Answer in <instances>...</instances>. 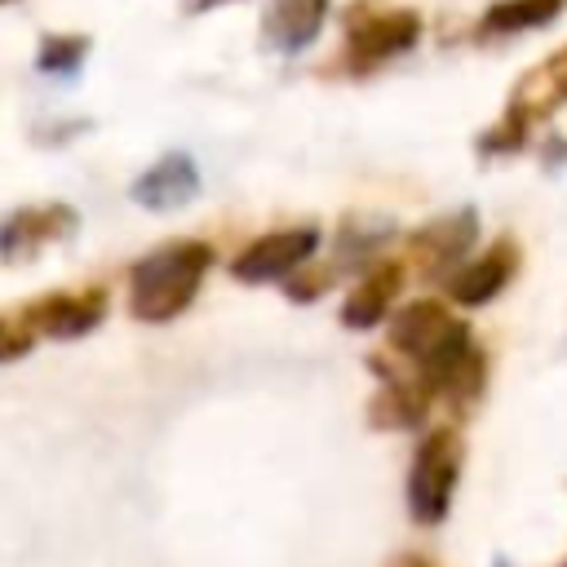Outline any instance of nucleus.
<instances>
[{
	"instance_id": "nucleus-1",
	"label": "nucleus",
	"mask_w": 567,
	"mask_h": 567,
	"mask_svg": "<svg viewBox=\"0 0 567 567\" xmlns=\"http://www.w3.org/2000/svg\"><path fill=\"white\" fill-rule=\"evenodd\" d=\"M213 270V244L204 239H168L128 270V315L137 323H173L199 292Z\"/></svg>"
},
{
	"instance_id": "nucleus-2",
	"label": "nucleus",
	"mask_w": 567,
	"mask_h": 567,
	"mask_svg": "<svg viewBox=\"0 0 567 567\" xmlns=\"http://www.w3.org/2000/svg\"><path fill=\"white\" fill-rule=\"evenodd\" d=\"M385 337H390V350H394L408 368H416V372L430 381V390H434V381L474 346L470 323L456 319L443 301H430V297H416V301L399 306V310L390 315Z\"/></svg>"
},
{
	"instance_id": "nucleus-3",
	"label": "nucleus",
	"mask_w": 567,
	"mask_h": 567,
	"mask_svg": "<svg viewBox=\"0 0 567 567\" xmlns=\"http://www.w3.org/2000/svg\"><path fill=\"white\" fill-rule=\"evenodd\" d=\"M567 102V44L554 49L545 62H536L532 71L518 75V84L509 89V102H505V115L478 133V155L492 159V155H514L527 146L532 137V124H540L545 115H554L558 106Z\"/></svg>"
},
{
	"instance_id": "nucleus-4",
	"label": "nucleus",
	"mask_w": 567,
	"mask_h": 567,
	"mask_svg": "<svg viewBox=\"0 0 567 567\" xmlns=\"http://www.w3.org/2000/svg\"><path fill=\"white\" fill-rule=\"evenodd\" d=\"M461 461H465V443L452 425H434L421 434L408 465V518L416 527H439L452 514Z\"/></svg>"
},
{
	"instance_id": "nucleus-5",
	"label": "nucleus",
	"mask_w": 567,
	"mask_h": 567,
	"mask_svg": "<svg viewBox=\"0 0 567 567\" xmlns=\"http://www.w3.org/2000/svg\"><path fill=\"white\" fill-rule=\"evenodd\" d=\"M421 40V13L416 9H372L359 4L346 13V66L372 71L381 62L403 58Z\"/></svg>"
},
{
	"instance_id": "nucleus-6",
	"label": "nucleus",
	"mask_w": 567,
	"mask_h": 567,
	"mask_svg": "<svg viewBox=\"0 0 567 567\" xmlns=\"http://www.w3.org/2000/svg\"><path fill=\"white\" fill-rule=\"evenodd\" d=\"M106 288L89 284V288H53V292H40V297H27L18 301V319L31 328V337H44V341H75V337H89L102 319H106Z\"/></svg>"
},
{
	"instance_id": "nucleus-7",
	"label": "nucleus",
	"mask_w": 567,
	"mask_h": 567,
	"mask_svg": "<svg viewBox=\"0 0 567 567\" xmlns=\"http://www.w3.org/2000/svg\"><path fill=\"white\" fill-rule=\"evenodd\" d=\"M474 239H478V213L474 208H452V213H439L425 226H416L403 239V252H408V266L416 275H425V279H452L465 266Z\"/></svg>"
},
{
	"instance_id": "nucleus-8",
	"label": "nucleus",
	"mask_w": 567,
	"mask_h": 567,
	"mask_svg": "<svg viewBox=\"0 0 567 567\" xmlns=\"http://www.w3.org/2000/svg\"><path fill=\"white\" fill-rule=\"evenodd\" d=\"M368 368L377 372V394L368 403L372 430H421L425 425V412L434 403L430 381L416 368H408L403 359L399 363H385L381 354H372Z\"/></svg>"
},
{
	"instance_id": "nucleus-9",
	"label": "nucleus",
	"mask_w": 567,
	"mask_h": 567,
	"mask_svg": "<svg viewBox=\"0 0 567 567\" xmlns=\"http://www.w3.org/2000/svg\"><path fill=\"white\" fill-rule=\"evenodd\" d=\"M319 252V226H284V230H266L252 244H244L230 261V275L239 284H275V279H292L310 257Z\"/></svg>"
},
{
	"instance_id": "nucleus-10",
	"label": "nucleus",
	"mask_w": 567,
	"mask_h": 567,
	"mask_svg": "<svg viewBox=\"0 0 567 567\" xmlns=\"http://www.w3.org/2000/svg\"><path fill=\"white\" fill-rule=\"evenodd\" d=\"M80 230V213L71 204H22L4 217L0 226V261L18 266V261H31L40 257L49 244H62Z\"/></svg>"
},
{
	"instance_id": "nucleus-11",
	"label": "nucleus",
	"mask_w": 567,
	"mask_h": 567,
	"mask_svg": "<svg viewBox=\"0 0 567 567\" xmlns=\"http://www.w3.org/2000/svg\"><path fill=\"white\" fill-rule=\"evenodd\" d=\"M199 186H204V177H199L195 155L190 151H168L133 177L128 199L142 204L146 213H173V208H186L199 195Z\"/></svg>"
},
{
	"instance_id": "nucleus-12",
	"label": "nucleus",
	"mask_w": 567,
	"mask_h": 567,
	"mask_svg": "<svg viewBox=\"0 0 567 567\" xmlns=\"http://www.w3.org/2000/svg\"><path fill=\"white\" fill-rule=\"evenodd\" d=\"M518 266H523L518 244H514L509 235H501L487 252H478L474 261H465V266L447 279V297H452L456 306H465V310H478V306L496 301V297L514 284Z\"/></svg>"
},
{
	"instance_id": "nucleus-13",
	"label": "nucleus",
	"mask_w": 567,
	"mask_h": 567,
	"mask_svg": "<svg viewBox=\"0 0 567 567\" xmlns=\"http://www.w3.org/2000/svg\"><path fill=\"white\" fill-rule=\"evenodd\" d=\"M328 9H332V0H270L266 13H261L266 49H275L284 58L306 53L319 40V31H323Z\"/></svg>"
},
{
	"instance_id": "nucleus-14",
	"label": "nucleus",
	"mask_w": 567,
	"mask_h": 567,
	"mask_svg": "<svg viewBox=\"0 0 567 567\" xmlns=\"http://www.w3.org/2000/svg\"><path fill=\"white\" fill-rule=\"evenodd\" d=\"M403 275H408V261H377L372 270H363L359 284L341 301V328H350V332L377 328L390 315V301L399 297Z\"/></svg>"
},
{
	"instance_id": "nucleus-15",
	"label": "nucleus",
	"mask_w": 567,
	"mask_h": 567,
	"mask_svg": "<svg viewBox=\"0 0 567 567\" xmlns=\"http://www.w3.org/2000/svg\"><path fill=\"white\" fill-rule=\"evenodd\" d=\"M567 0H496L483 9L474 35L478 40H505V35H523V31H540L563 13Z\"/></svg>"
},
{
	"instance_id": "nucleus-16",
	"label": "nucleus",
	"mask_w": 567,
	"mask_h": 567,
	"mask_svg": "<svg viewBox=\"0 0 567 567\" xmlns=\"http://www.w3.org/2000/svg\"><path fill=\"white\" fill-rule=\"evenodd\" d=\"M487 394V350L483 346H470L439 381H434V399H443L452 412H474Z\"/></svg>"
},
{
	"instance_id": "nucleus-17",
	"label": "nucleus",
	"mask_w": 567,
	"mask_h": 567,
	"mask_svg": "<svg viewBox=\"0 0 567 567\" xmlns=\"http://www.w3.org/2000/svg\"><path fill=\"white\" fill-rule=\"evenodd\" d=\"M390 239H394V221H385L377 213H350L337 230V257L341 261H368Z\"/></svg>"
},
{
	"instance_id": "nucleus-18",
	"label": "nucleus",
	"mask_w": 567,
	"mask_h": 567,
	"mask_svg": "<svg viewBox=\"0 0 567 567\" xmlns=\"http://www.w3.org/2000/svg\"><path fill=\"white\" fill-rule=\"evenodd\" d=\"M89 49H93L89 35H80V31H53V35H44L40 49H35V71L49 75V80H71V75L84 66Z\"/></svg>"
},
{
	"instance_id": "nucleus-19",
	"label": "nucleus",
	"mask_w": 567,
	"mask_h": 567,
	"mask_svg": "<svg viewBox=\"0 0 567 567\" xmlns=\"http://www.w3.org/2000/svg\"><path fill=\"white\" fill-rule=\"evenodd\" d=\"M31 346H35L31 328H27V323L18 319V310L9 306V310L0 315V359H4V363H13V359H22Z\"/></svg>"
},
{
	"instance_id": "nucleus-20",
	"label": "nucleus",
	"mask_w": 567,
	"mask_h": 567,
	"mask_svg": "<svg viewBox=\"0 0 567 567\" xmlns=\"http://www.w3.org/2000/svg\"><path fill=\"white\" fill-rule=\"evenodd\" d=\"M332 275H337V270H319V275H292V279H284V292H288L292 301H315V297H323V292H328Z\"/></svg>"
},
{
	"instance_id": "nucleus-21",
	"label": "nucleus",
	"mask_w": 567,
	"mask_h": 567,
	"mask_svg": "<svg viewBox=\"0 0 567 567\" xmlns=\"http://www.w3.org/2000/svg\"><path fill=\"white\" fill-rule=\"evenodd\" d=\"M381 567H430V558H425V554H416V549H403V554L385 558Z\"/></svg>"
},
{
	"instance_id": "nucleus-22",
	"label": "nucleus",
	"mask_w": 567,
	"mask_h": 567,
	"mask_svg": "<svg viewBox=\"0 0 567 567\" xmlns=\"http://www.w3.org/2000/svg\"><path fill=\"white\" fill-rule=\"evenodd\" d=\"M230 0H186V13H208V9H221Z\"/></svg>"
},
{
	"instance_id": "nucleus-23",
	"label": "nucleus",
	"mask_w": 567,
	"mask_h": 567,
	"mask_svg": "<svg viewBox=\"0 0 567 567\" xmlns=\"http://www.w3.org/2000/svg\"><path fill=\"white\" fill-rule=\"evenodd\" d=\"M554 567H567V554H563V558H558V563H554Z\"/></svg>"
},
{
	"instance_id": "nucleus-24",
	"label": "nucleus",
	"mask_w": 567,
	"mask_h": 567,
	"mask_svg": "<svg viewBox=\"0 0 567 567\" xmlns=\"http://www.w3.org/2000/svg\"><path fill=\"white\" fill-rule=\"evenodd\" d=\"M492 567H509V563H505V558H496V563H492Z\"/></svg>"
}]
</instances>
